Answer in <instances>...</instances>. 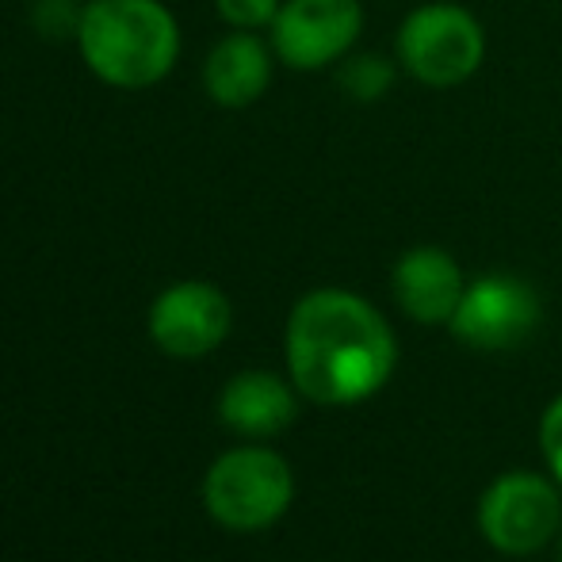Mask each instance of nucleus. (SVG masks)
Instances as JSON below:
<instances>
[{"mask_svg":"<svg viewBox=\"0 0 562 562\" xmlns=\"http://www.w3.org/2000/svg\"><path fill=\"white\" fill-rule=\"evenodd\" d=\"M291 383L322 406H356L386 386L398 340L363 295L345 288L306 291L283 334Z\"/></svg>","mask_w":562,"mask_h":562,"instance_id":"1","label":"nucleus"},{"mask_svg":"<svg viewBox=\"0 0 562 562\" xmlns=\"http://www.w3.org/2000/svg\"><path fill=\"white\" fill-rule=\"evenodd\" d=\"M85 66L112 89H149L180 58V23L161 0H89L77 23Z\"/></svg>","mask_w":562,"mask_h":562,"instance_id":"2","label":"nucleus"},{"mask_svg":"<svg viewBox=\"0 0 562 562\" xmlns=\"http://www.w3.org/2000/svg\"><path fill=\"white\" fill-rule=\"evenodd\" d=\"M486 27L467 4L429 0L406 12L394 31V58L425 89H459L486 66Z\"/></svg>","mask_w":562,"mask_h":562,"instance_id":"3","label":"nucleus"},{"mask_svg":"<svg viewBox=\"0 0 562 562\" xmlns=\"http://www.w3.org/2000/svg\"><path fill=\"white\" fill-rule=\"evenodd\" d=\"M295 497V474L288 459L268 448H234L215 459L203 479L207 513L234 532H260L288 513Z\"/></svg>","mask_w":562,"mask_h":562,"instance_id":"4","label":"nucleus"},{"mask_svg":"<svg viewBox=\"0 0 562 562\" xmlns=\"http://www.w3.org/2000/svg\"><path fill=\"white\" fill-rule=\"evenodd\" d=\"M363 4L360 0H283L280 15L268 27L280 66L295 74H318L340 66L356 50L363 35Z\"/></svg>","mask_w":562,"mask_h":562,"instance_id":"5","label":"nucleus"},{"mask_svg":"<svg viewBox=\"0 0 562 562\" xmlns=\"http://www.w3.org/2000/svg\"><path fill=\"white\" fill-rule=\"evenodd\" d=\"M543 318L540 295L532 283L509 272H490L467 283L448 329L459 345L479 352H509L536 334Z\"/></svg>","mask_w":562,"mask_h":562,"instance_id":"6","label":"nucleus"},{"mask_svg":"<svg viewBox=\"0 0 562 562\" xmlns=\"http://www.w3.org/2000/svg\"><path fill=\"white\" fill-rule=\"evenodd\" d=\"M562 525V497L555 482L532 471H509L479 502V528L490 548L505 555H532L555 540Z\"/></svg>","mask_w":562,"mask_h":562,"instance_id":"7","label":"nucleus"},{"mask_svg":"<svg viewBox=\"0 0 562 562\" xmlns=\"http://www.w3.org/2000/svg\"><path fill=\"white\" fill-rule=\"evenodd\" d=\"M234 306L226 291L207 280H180L149 306V337L165 356L200 360L229 337Z\"/></svg>","mask_w":562,"mask_h":562,"instance_id":"8","label":"nucleus"},{"mask_svg":"<svg viewBox=\"0 0 562 562\" xmlns=\"http://www.w3.org/2000/svg\"><path fill=\"white\" fill-rule=\"evenodd\" d=\"M391 291L398 311L414 318L417 326H448L467 291V276L448 249L414 245L394 260Z\"/></svg>","mask_w":562,"mask_h":562,"instance_id":"9","label":"nucleus"},{"mask_svg":"<svg viewBox=\"0 0 562 562\" xmlns=\"http://www.w3.org/2000/svg\"><path fill=\"white\" fill-rule=\"evenodd\" d=\"M276 61L280 58L272 43H265L257 31H229L211 46L207 66H203V89L218 108L241 112L272 89Z\"/></svg>","mask_w":562,"mask_h":562,"instance_id":"10","label":"nucleus"},{"mask_svg":"<svg viewBox=\"0 0 562 562\" xmlns=\"http://www.w3.org/2000/svg\"><path fill=\"white\" fill-rule=\"evenodd\" d=\"M299 414L295 383H283L272 371H241L223 386L218 417L241 437H276Z\"/></svg>","mask_w":562,"mask_h":562,"instance_id":"11","label":"nucleus"},{"mask_svg":"<svg viewBox=\"0 0 562 562\" xmlns=\"http://www.w3.org/2000/svg\"><path fill=\"white\" fill-rule=\"evenodd\" d=\"M398 58H386V54H348L337 66L340 89L356 104H379L383 97H391V89L398 85Z\"/></svg>","mask_w":562,"mask_h":562,"instance_id":"12","label":"nucleus"},{"mask_svg":"<svg viewBox=\"0 0 562 562\" xmlns=\"http://www.w3.org/2000/svg\"><path fill=\"white\" fill-rule=\"evenodd\" d=\"M283 0H215L218 20L229 31H268Z\"/></svg>","mask_w":562,"mask_h":562,"instance_id":"13","label":"nucleus"},{"mask_svg":"<svg viewBox=\"0 0 562 562\" xmlns=\"http://www.w3.org/2000/svg\"><path fill=\"white\" fill-rule=\"evenodd\" d=\"M81 12L74 0H38L35 4V27L38 35L46 38H61V35H74L77 38V23H81Z\"/></svg>","mask_w":562,"mask_h":562,"instance_id":"14","label":"nucleus"},{"mask_svg":"<svg viewBox=\"0 0 562 562\" xmlns=\"http://www.w3.org/2000/svg\"><path fill=\"white\" fill-rule=\"evenodd\" d=\"M540 448H543V459H548L551 474H555L562 486V394L551 402L540 422Z\"/></svg>","mask_w":562,"mask_h":562,"instance_id":"15","label":"nucleus"},{"mask_svg":"<svg viewBox=\"0 0 562 562\" xmlns=\"http://www.w3.org/2000/svg\"><path fill=\"white\" fill-rule=\"evenodd\" d=\"M559 562H562V536H559Z\"/></svg>","mask_w":562,"mask_h":562,"instance_id":"16","label":"nucleus"}]
</instances>
